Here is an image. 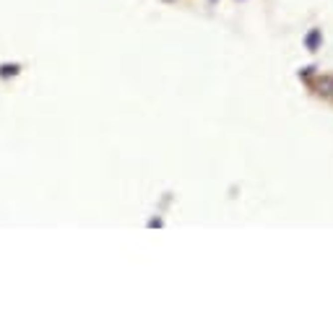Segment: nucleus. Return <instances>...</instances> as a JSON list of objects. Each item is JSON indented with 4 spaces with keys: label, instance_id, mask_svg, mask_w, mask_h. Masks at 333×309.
Masks as SVG:
<instances>
[{
    "label": "nucleus",
    "instance_id": "obj_1",
    "mask_svg": "<svg viewBox=\"0 0 333 309\" xmlns=\"http://www.w3.org/2000/svg\"><path fill=\"white\" fill-rule=\"evenodd\" d=\"M305 47H307V50H318V47H320V31H318V29L307 31V37H305Z\"/></svg>",
    "mask_w": 333,
    "mask_h": 309
}]
</instances>
